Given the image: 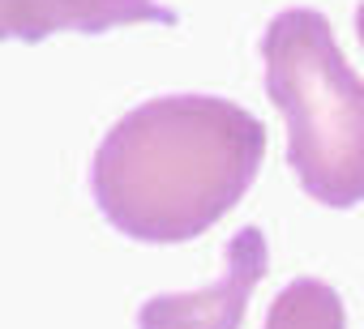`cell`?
<instances>
[{"mask_svg": "<svg viewBox=\"0 0 364 329\" xmlns=\"http://www.w3.org/2000/svg\"><path fill=\"white\" fill-rule=\"evenodd\" d=\"M266 124L219 94H159L124 111L90 158L99 214L129 240L206 235L257 180Z\"/></svg>", "mask_w": 364, "mask_h": 329, "instance_id": "1", "label": "cell"}, {"mask_svg": "<svg viewBox=\"0 0 364 329\" xmlns=\"http://www.w3.org/2000/svg\"><path fill=\"white\" fill-rule=\"evenodd\" d=\"M266 94L287 120V162L300 189L351 210L364 201V82L351 73L326 13L283 9L262 35Z\"/></svg>", "mask_w": 364, "mask_h": 329, "instance_id": "2", "label": "cell"}, {"mask_svg": "<svg viewBox=\"0 0 364 329\" xmlns=\"http://www.w3.org/2000/svg\"><path fill=\"white\" fill-rule=\"evenodd\" d=\"M270 269L262 227H240L223 252V278L198 291H163L137 308V329H240L257 282Z\"/></svg>", "mask_w": 364, "mask_h": 329, "instance_id": "3", "label": "cell"}, {"mask_svg": "<svg viewBox=\"0 0 364 329\" xmlns=\"http://www.w3.org/2000/svg\"><path fill=\"white\" fill-rule=\"evenodd\" d=\"M176 26L159 0H0V43H43L52 35H103L116 26Z\"/></svg>", "mask_w": 364, "mask_h": 329, "instance_id": "4", "label": "cell"}, {"mask_svg": "<svg viewBox=\"0 0 364 329\" xmlns=\"http://www.w3.org/2000/svg\"><path fill=\"white\" fill-rule=\"evenodd\" d=\"M262 329H347V308L330 282L296 278L274 295Z\"/></svg>", "mask_w": 364, "mask_h": 329, "instance_id": "5", "label": "cell"}, {"mask_svg": "<svg viewBox=\"0 0 364 329\" xmlns=\"http://www.w3.org/2000/svg\"><path fill=\"white\" fill-rule=\"evenodd\" d=\"M355 35H360V43H364V0H360V9H355Z\"/></svg>", "mask_w": 364, "mask_h": 329, "instance_id": "6", "label": "cell"}]
</instances>
